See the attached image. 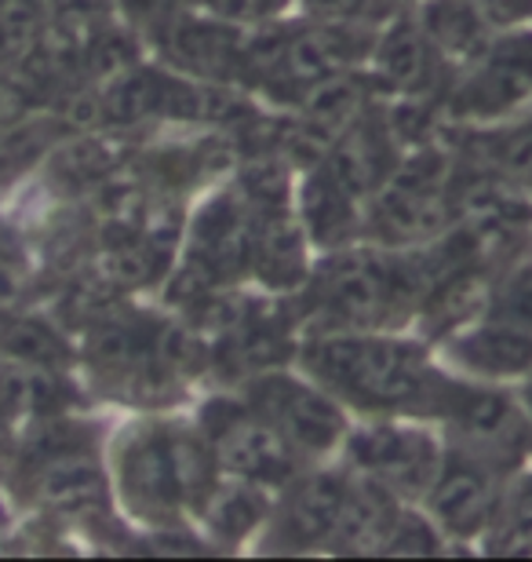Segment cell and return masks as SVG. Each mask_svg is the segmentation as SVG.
<instances>
[{
    "instance_id": "cell-1",
    "label": "cell",
    "mask_w": 532,
    "mask_h": 562,
    "mask_svg": "<svg viewBox=\"0 0 532 562\" xmlns=\"http://www.w3.org/2000/svg\"><path fill=\"white\" fill-rule=\"evenodd\" d=\"M303 373L354 417L427 420L445 362L405 329H310L292 351Z\"/></svg>"
},
{
    "instance_id": "cell-2",
    "label": "cell",
    "mask_w": 532,
    "mask_h": 562,
    "mask_svg": "<svg viewBox=\"0 0 532 562\" xmlns=\"http://www.w3.org/2000/svg\"><path fill=\"white\" fill-rule=\"evenodd\" d=\"M427 249H332L299 285V329H405L427 292Z\"/></svg>"
},
{
    "instance_id": "cell-3",
    "label": "cell",
    "mask_w": 532,
    "mask_h": 562,
    "mask_svg": "<svg viewBox=\"0 0 532 562\" xmlns=\"http://www.w3.org/2000/svg\"><path fill=\"white\" fill-rule=\"evenodd\" d=\"M219 479V464L197 424L143 420L117 446L121 501L150 530L194 522Z\"/></svg>"
},
{
    "instance_id": "cell-4",
    "label": "cell",
    "mask_w": 532,
    "mask_h": 562,
    "mask_svg": "<svg viewBox=\"0 0 532 562\" xmlns=\"http://www.w3.org/2000/svg\"><path fill=\"white\" fill-rule=\"evenodd\" d=\"M427 420L445 435L449 446L478 453L503 471L532 464V424L514 384L463 376L445 366Z\"/></svg>"
},
{
    "instance_id": "cell-5",
    "label": "cell",
    "mask_w": 532,
    "mask_h": 562,
    "mask_svg": "<svg viewBox=\"0 0 532 562\" xmlns=\"http://www.w3.org/2000/svg\"><path fill=\"white\" fill-rule=\"evenodd\" d=\"M532 106V22L493 30L489 41L456 66L438 95V121L449 132L489 128Z\"/></svg>"
},
{
    "instance_id": "cell-6",
    "label": "cell",
    "mask_w": 532,
    "mask_h": 562,
    "mask_svg": "<svg viewBox=\"0 0 532 562\" xmlns=\"http://www.w3.org/2000/svg\"><path fill=\"white\" fill-rule=\"evenodd\" d=\"M445 453V435L416 417H358L339 449L354 475L390 490L394 497L420 504L427 482Z\"/></svg>"
},
{
    "instance_id": "cell-7",
    "label": "cell",
    "mask_w": 532,
    "mask_h": 562,
    "mask_svg": "<svg viewBox=\"0 0 532 562\" xmlns=\"http://www.w3.org/2000/svg\"><path fill=\"white\" fill-rule=\"evenodd\" d=\"M201 435L212 449L219 475L241 479L263 490H281L292 475L307 468L274 424L248 402L241 391H223L201 406L197 420Z\"/></svg>"
},
{
    "instance_id": "cell-8",
    "label": "cell",
    "mask_w": 532,
    "mask_h": 562,
    "mask_svg": "<svg viewBox=\"0 0 532 562\" xmlns=\"http://www.w3.org/2000/svg\"><path fill=\"white\" fill-rule=\"evenodd\" d=\"M237 391L252 402L281 431V438L307 460V464H321V460H336L343 449V438L350 431V413L328 395V391L303 373L299 366L281 369H259L248 373Z\"/></svg>"
},
{
    "instance_id": "cell-9",
    "label": "cell",
    "mask_w": 532,
    "mask_h": 562,
    "mask_svg": "<svg viewBox=\"0 0 532 562\" xmlns=\"http://www.w3.org/2000/svg\"><path fill=\"white\" fill-rule=\"evenodd\" d=\"M511 475L514 471H503L478 453L445 442V453H441L434 479L427 482L420 508L452 548H482Z\"/></svg>"
},
{
    "instance_id": "cell-10",
    "label": "cell",
    "mask_w": 532,
    "mask_h": 562,
    "mask_svg": "<svg viewBox=\"0 0 532 562\" xmlns=\"http://www.w3.org/2000/svg\"><path fill=\"white\" fill-rule=\"evenodd\" d=\"M350 479L354 475H350V468L339 457L321 460V464H307L299 475H292L274 493L270 519L263 526V533H259L267 552H281V555L328 552Z\"/></svg>"
},
{
    "instance_id": "cell-11",
    "label": "cell",
    "mask_w": 532,
    "mask_h": 562,
    "mask_svg": "<svg viewBox=\"0 0 532 562\" xmlns=\"http://www.w3.org/2000/svg\"><path fill=\"white\" fill-rule=\"evenodd\" d=\"M361 74L372 95L390 99V103H438L452 77L449 63L430 44L412 8L394 11L390 19L380 22Z\"/></svg>"
},
{
    "instance_id": "cell-12",
    "label": "cell",
    "mask_w": 532,
    "mask_h": 562,
    "mask_svg": "<svg viewBox=\"0 0 532 562\" xmlns=\"http://www.w3.org/2000/svg\"><path fill=\"white\" fill-rule=\"evenodd\" d=\"M157 55L172 66L179 77L201 85H241L245 77V41L248 30H237L230 22L212 19L197 4L179 11L161 22L154 33Z\"/></svg>"
},
{
    "instance_id": "cell-13",
    "label": "cell",
    "mask_w": 532,
    "mask_h": 562,
    "mask_svg": "<svg viewBox=\"0 0 532 562\" xmlns=\"http://www.w3.org/2000/svg\"><path fill=\"white\" fill-rule=\"evenodd\" d=\"M441 362L463 376L518 384L532 369V325L511 314L489 311L474 314L460 329L441 336Z\"/></svg>"
},
{
    "instance_id": "cell-14",
    "label": "cell",
    "mask_w": 532,
    "mask_h": 562,
    "mask_svg": "<svg viewBox=\"0 0 532 562\" xmlns=\"http://www.w3.org/2000/svg\"><path fill=\"white\" fill-rule=\"evenodd\" d=\"M270 504H274V490L252 486L241 479H219L208 501L201 504L197 519L205 526V541L219 552V548H241L248 537H259L270 519Z\"/></svg>"
},
{
    "instance_id": "cell-15",
    "label": "cell",
    "mask_w": 532,
    "mask_h": 562,
    "mask_svg": "<svg viewBox=\"0 0 532 562\" xmlns=\"http://www.w3.org/2000/svg\"><path fill=\"white\" fill-rule=\"evenodd\" d=\"M30 479H33L30 486L33 497L63 515H88L103 508L106 501L103 471L88 457V449L37 460V464H30Z\"/></svg>"
},
{
    "instance_id": "cell-16",
    "label": "cell",
    "mask_w": 532,
    "mask_h": 562,
    "mask_svg": "<svg viewBox=\"0 0 532 562\" xmlns=\"http://www.w3.org/2000/svg\"><path fill=\"white\" fill-rule=\"evenodd\" d=\"M412 11L438 55L449 63V70L467 63L496 30L478 8V0H420Z\"/></svg>"
},
{
    "instance_id": "cell-17",
    "label": "cell",
    "mask_w": 532,
    "mask_h": 562,
    "mask_svg": "<svg viewBox=\"0 0 532 562\" xmlns=\"http://www.w3.org/2000/svg\"><path fill=\"white\" fill-rule=\"evenodd\" d=\"M478 552L503 559H532V464L518 468L503 486L500 508Z\"/></svg>"
},
{
    "instance_id": "cell-18",
    "label": "cell",
    "mask_w": 532,
    "mask_h": 562,
    "mask_svg": "<svg viewBox=\"0 0 532 562\" xmlns=\"http://www.w3.org/2000/svg\"><path fill=\"white\" fill-rule=\"evenodd\" d=\"M52 0H0V55L30 59L48 30Z\"/></svg>"
},
{
    "instance_id": "cell-19",
    "label": "cell",
    "mask_w": 532,
    "mask_h": 562,
    "mask_svg": "<svg viewBox=\"0 0 532 562\" xmlns=\"http://www.w3.org/2000/svg\"><path fill=\"white\" fill-rule=\"evenodd\" d=\"M0 347L26 366L52 369L66 362V344L59 340V333L37 318H11L4 329H0Z\"/></svg>"
},
{
    "instance_id": "cell-20",
    "label": "cell",
    "mask_w": 532,
    "mask_h": 562,
    "mask_svg": "<svg viewBox=\"0 0 532 562\" xmlns=\"http://www.w3.org/2000/svg\"><path fill=\"white\" fill-rule=\"evenodd\" d=\"M296 15L325 19V22H365V26H380L383 19L394 15L387 0H292Z\"/></svg>"
},
{
    "instance_id": "cell-21",
    "label": "cell",
    "mask_w": 532,
    "mask_h": 562,
    "mask_svg": "<svg viewBox=\"0 0 532 562\" xmlns=\"http://www.w3.org/2000/svg\"><path fill=\"white\" fill-rule=\"evenodd\" d=\"M288 4L292 0H197L201 11H208L219 22H230L237 30H256L263 22H274L278 15H285Z\"/></svg>"
},
{
    "instance_id": "cell-22",
    "label": "cell",
    "mask_w": 532,
    "mask_h": 562,
    "mask_svg": "<svg viewBox=\"0 0 532 562\" xmlns=\"http://www.w3.org/2000/svg\"><path fill=\"white\" fill-rule=\"evenodd\" d=\"M117 4L124 11V19H128L135 30H143L146 37H150V33L161 26V22L179 15V11L194 8L197 0H117Z\"/></svg>"
},
{
    "instance_id": "cell-23",
    "label": "cell",
    "mask_w": 532,
    "mask_h": 562,
    "mask_svg": "<svg viewBox=\"0 0 532 562\" xmlns=\"http://www.w3.org/2000/svg\"><path fill=\"white\" fill-rule=\"evenodd\" d=\"M41 146H44V128L8 132V136L0 139V179L15 176L22 165H30L33 154H37Z\"/></svg>"
},
{
    "instance_id": "cell-24",
    "label": "cell",
    "mask_w": 532,
    "mask_h": 562,
    "mask_svg": "<svg viewBox=\"0 0 532 562\" xmlns=\"http://www.w3.org/2000/svg\"><path fill=\"white\" fill-rule=\"evenodd\" d=\"M478 8L485 11V19H489L496 30L532 22V0H478Z\"/></svg>"
},
{
    "instance_id": "cell-25",
    "label": "cell",
    "mask_w": 532,
    "mask_h": 562,
    "mask_svg": "<svg viewBox=\"0 0 532 562\" xmlns=\"http://www.w3.org/2000/svg\"><path fill=\"white\" fill-rule=\"evenodd\" d=\"M22 110V88L0 81V121H11Z\"/></svg>"
},
{
    "instance_id": "cell-26",
    "label": "cell",
    "mask_w": 532,
    "mask_h": 562,
    "mask_svg": "<svg viewBox=\"0 0 532 562\" xmlns=\"http://www.w3.org/2000/svg\"><path fill=\"white\" fill-rule=\"evenodd\" d=\"M514 391H518V398H522V409H525V417H529V424H532V369H529V373H525L522 380H518Z\"/></svg>"
}]
</instances>
